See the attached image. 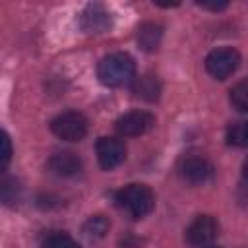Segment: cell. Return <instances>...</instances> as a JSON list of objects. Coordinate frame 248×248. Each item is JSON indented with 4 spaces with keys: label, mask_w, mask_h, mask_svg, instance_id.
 <instances>
[{
    "label": "cell",
    "mask_w": 248,
    "mask_h": 248,
    "mask_svg": "<svg viewBox=\"0 0 248 248\" xmlns=\"http://www.w3.org/2000/svg\"><path fill=\"white\" fill-rule=\"evenodd\" d=\"M97 78L107 87L128 85L136 78V62L128 52H110L97 64Z\"/></svg>",
    "instance_id": "6da1fadb"
},
{
    "label": "cell",
    "mask_w": 248,
    "mask_h": 248,
    "mask_svg": "<svg viewBox=\"0 0 248 248\" xmlns=\"http://www.w3.org/2000/svg\"><path fill=\"white\" fill-rule=\"evenodd\" d=\"M116 203L132 219H143L153 211L155 196L145 184H128L116 194Z\"/></svg>",
    "instance_id": "7a4b0ae2"
},
{
    "label": "cell",
    "mask_w": 248,
    "mask_h": 248,
    "mask_svg": "<svg viewBox=\"0 0 248 248\" xmlns=\"http://www.w3.org/2000/svg\"><path fill=\"white\" fill-rule=\"evenodd\" d=\"M87 128H89L87 118L78 110H66V112L58 114L56 118H52V122H50L52 134L64 141L83 140L87 134Z\"/></svg>",
    "instance_id": "3957f363"
},
{
    "label": "cell",
    "mask_w": 248,
    "mask_h": 248,
    "mask_svg": "<svg viewBox=\"0 0 248 248\" xmlns=\"http://www.w3.org/2000/svg\"><path fill=\"white\" fill-rule=\"evenodd\" d=\"M238 66H240V54L232 46L213 48L205 56V70L215 79H227L231 74L236 72Z\"/></svg>",
    "instance_id": "277c9868"
},
{
    "label": "cell",
    "mask_w": 248,
    "mask_h": 248,
    "mask_svg": "<svg viewBox=\"0 0 248 248\" xmlns=\"http://www.w3.org/2000/svg\"><path fill=\"white\" fill-rule=\"evenodd\" d=\"M155 126V116L147 110H130L126 114H122L116 122L114 128L120 136L124 138H136V136H143L147 134L151 128Z\"/></svg>",
    "instance_id": "5b68a950"
},
{
    "label": "cell",
    "mask_w": 248,
    "mask_h": 248,
    "mask_svg": "<svg viewBox=\"0 0 248 248\" xmlns=\"http://www.w3.org/2000/svg\"><path fill=\"white\" fill-rule=\"evenodd\" d=\"M219 234V225L211 215H198L186 229V242L194 248L209 246Z\"/></svg>",
    "instance_id": "8992f818"
},
{
    "label": "cell",
    "mask_w": 248,
    "mask_h": 248,
    "mask_svg": "<svg viewBox=\"0 0 248 248\" xmlns=\"http://www.w3.org/2000/svg\"><path fill=\"white\" fill-rule=\"evenodd\" d=\"M95 149H97V161L105 170H112L120 167L126 159V147L118 138H107V136L99 138Z\"/></svg>",
    "instance_id": "52a82bcc"
},
{
    "label": "cell",
    "mask_w": 248,
    "mask_h": 248,
    "mask_svg": "<svg viewBox=\"0 0 248 248\" xmlns=\"http://www.w3.org/2000/svg\"><path fill=\"white\" fill-rule=\"evenodd\" d=\"M112 17L110 12L103 4H89L79 14V27L85 33H103L110 27Z\"/></svg>",
    "instance_id": "ba28073f"
},
{
    "label": "cell",
    "mask_w": 248,
    "mask_h": 248,
    "mask_svg": "<svg viewBox=\"0 0 248 248\" xmlns=\"http://www.w3.org/2000/svg\"><path fill=\"white\" fill-rule=\"evenodd\" d=\"M213 165L203 159V157H188L182 167H180V174L182 178L188 182V184H194V186H200V184H205L213 178Z\"/></svg>",
    "instance_id": "9c48e42d"
},
{
    "label": "cell",
    "mask_w": 248,
    "mask_h": 248,
    "mask_svg": "<svg viewBox=\"0 0 248 248\" xmlns=\"http://www.w3.org/2000/svg\"><path fill=\"white\" fill-rule=\"evenodd\" d=\"M48 169L62 178H70L79 174L81 170V159L72 153V151H56L50 159H48Z\"/></svg>",
    "instance_id": "30bf717a"
},
{
    "label": "cell",
    "mask_w": 248,
    "mask_h": 248,
    "mask_svg": "<svg viewBox=\"0 0 248 248\" xmlns=\"http://www.w3.org/2000/svg\"><path fill=\"white\" fill-rule=\"evenodd\" d=\"M161 93V83L153 76H140L134 78V95L143 101H157Z\"/></svg>",
    "instance_id": "8fae6325"
},
{
    "label": "cell",
    "mask_w": 248,
    "mask_h": 248,
    "mask_svg": "<svg viewBox=\"0 0 248 248\" xmlns=\"http://www.w3.org/2000/svg\"><path fill=\"white\" fill-rule=\"evenodd\" d=\"M161 25H155V23H143L138 31V43L143 50H155L161 43Z\"/></svg>",
    "instance_id": "7c38bea8"
},
{
    "label": "cell",
    "mask_w": 248,
    "mask_h": 248,
    "mask_svg": "<svg viewBox=\"0 0 248 248\" xmlns=\"http://www.w3.org/2000/svg\"><path fill=\"white\" fill-rule=\"evenodd\" d=\"M110 229V223L105 215H91L85 223H83V234L89 240H99L103 238Z\"/></svg>",
    "instance_id": "4fadbf2b"
},
{
    "label": "cell",
    "mask_w": 248,
    "mask_h": 248,
    "mask_svg": "<svg viewBox=\"0 0 248 248\" xmlns=\"http://www.w3.org/2000/svg\"><path fill=\"white\" fill-rule=\"evenodd\" d=\"M227 143L229 145H234V147H244L246 141H248V128H246V122L238 120V122H232L229 128H227Z\"/></svg>",
    "instance_id": "5bb4252c"
},
{
    "label": "cell",
    "mask_w": 248,
    "mask_h": 248,
    "mask_svg": "<svg viewBox=\"0 0 248 248\" xmlns=\"http://www.w3.org/2000/svg\"><path fill=\"white\" fill-rule=\"evenodd\" d=\"M231 103L238 112H246L248 110V83H246V79L238 81L231 89Z\"/></svg>",
    "instance_id": "9a60e30c"
},
{
    "label": "cell",
    "mask_w": 248,
    "mask_h": 248,
    "mask_svg": "<svg viewBox=\"0 0 248 248\" xmlns=\"http://www.w3.org/2000/svg\"><path fill=\"white\" fill-rule=\"evenodd\" d=\"M41 248H81L70 234H64V232H54V234H48Z\"/></svg>",
    "instance_id": "2e32d148"
},
{
    "label": "cell",
    "mask_w": 248,
    "mask_h": 248,
    "mask_svg": "<svg viewBox=\"0 0 248 248\" xmlns=\"http://www.w3.org/2000/svg\"><path fill=\"white\" fill-rule=\"evenodd\" d=\"M12 155H14L12 140H10L8 132L0 128V174L8 169V165H10V161H12Z\"/></svg>",
    "instance_id": "e0dca14e"
},
{
    "label": "cell",
    "mask_w": 248,
    "mask_h": 248,
    "mask_svg": "<svg viewBox=\"0 0 248 248\" xmlns=\"http://www.w3.org/2000/svg\"><path fill=\"white\" fill-rule=\"evenodd\" d=\"M203 248H219V246H203Z\"/></svg>",
    "instance_id": "ac0fdd59"
}]
</instances>
